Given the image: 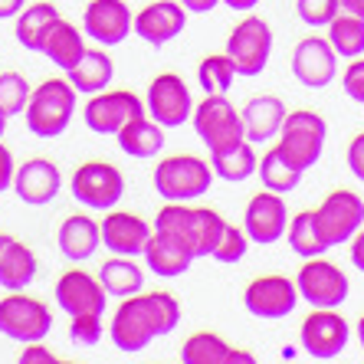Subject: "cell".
<instances>
[{
    "mask_svg": "<svg viewBox=\"0 0 364 364\" xmlns=\"http://www.w3.org/2000/svg\"><path fill=\"white\" fill-rule=\"evenodd\" d=\"M178 322H181V302L171 292H135V296L122 299V305L115 309L109 325V338L119 351L138 355L154 338L171 335L178 328Z\"/></svg>",
    "mask_w": 364,
    "mask_h": 364,
    "instance_id": "obj_1",
    "label": "cell"
},
{
    "mask_svg": "<svg viewBox=\"0 0 364 364\" xmlns=\"http://www.w3.org/2000/svg\"><path fill=\"white\" fill-rule=\"evenodd\" d=\"M223 217L210 207H187V203H171L158 210L154 217V230H161V233H171L174 240L197 256H210L217 240H220V230H223Z\"/></svg>",
    "mask_w": 364,
    "mask_h": 364,
    "instance_id": "obj_2",
    "label": "cell"
},
{
    "mask_svg": "<svg viewBox=\"0 0 364 364\" xmlns=\"http://www.w3.org/2000/svg\"><path fill=\"white\" fill-rule=\"evenodd\" d=\"M76 89L69 79H46L30 92L23 119L30 135L36 138H60L76 115Z\"/></svg>",
    "mask_w": 364,
    "mask_h": 364,
    "instance_id": "obj_3",
    "label": "cell"
},
{
    "mask_svg": "<svg viewBox=\"0 0 364 364\" xmlns=\"http://www.w3.org/2000/svg\"><path fill=\"white\" fill-rule=\"evenodd\" d=\"M276 138H279L276 151H279L292 168H299L305 174V171L315 168L318 158H322L325 138H328V125H325V119L312 109L286 112V122H282Z\"/></svg>",
    "mask_w": 364,
    "mask_h": 364,
    "instance_id": "obj_4",
    "label": "cell"
},
{
    "mask_svg": "<svg viewBox=\"0 0 364 364\" xmlns=\"http://www.w3.org/2000/svg\"><path fill=\"white\" fill-rule=\"evenodd\" d=\"M213 168L197 154H171L154 168V191L171 203L197 200L210 191Z\"/></svg>",
    "mask_w": 364,
    "mask_h": 364,
    "instance_id": "obj_5",
    "label": "cell"
},
{
    "mask_svg": "<svg viewBox=\"0 0 364 364\" xmlns=\"http://www.w3.org/2000/svg\"><path fill=\"white\" fill-rule=\"evenodd\" d=\"M191 122H194V132L207 151H227L233 144L246 141L243 135V119L240 112L233 109V102L227 99V92H207V99L200 105H194L191 112Z\"/></svg>",
    "mask_w": 364,
    "mask_h": 364,
    "instance_id": "obj_6",
    "label": "cell"
},
{
    "mask_svg": "<svg viewBox=\"0 0 364 364\" xmlns=\"http://www.w3.org/2000/svg\"><path fill=\"white\" fill-rule=\"evenodd\" d=\"M53 331V312L40 299H30L23 292H10L0 299V335L20 345L43 341Z\"/></svg>",
    "mask_w": 364,
    "mask_h": 364,
    "instance_id": "obj_7",
    "label": "cell"
},
{
    "mask_svg": "<svg viewBox=\"0 0 364 364\" xmlns=\"http://www.w3.org/2000/svg\"><path fill=\"white\" fill-rule=\"evenodd\" d=\"M227 56L237 76L253 79L266 69L272 56V30L263 17H243L227 40Z\"/></svg>",
    "mask_w": 364,
    "mask_h": 364,
    "instance_id": "obj_8",
    "label": "cell"
},
{
    "mask_svg": "<svg viewBox=\"0 0 364 364\" xmlns=\"http://www.w3.org/2000/svg\"><path fill=\"white\" fill-rule=\"evenodd\" d=\"M296 289L299 302H309L312 309H338V305H345L348 292H351V282L335 263H328L322 256H312L299 269Z\"/></svg>",
    "mask_w": 364,
    "mask_h": 364,
    "instance_id": "obj_9",
    "label": "cell"
},
{
    "mask_svg": "<svg viewBox=\"0 0 364 364\" xmlns=\"http://www.w3.org/2000/svg\"><path fill=\"white\" fill-rule=\"evenodd\" d=\"M73 197L89 210H112L125 197V178L109 161H85L73 171Z\"/></svg>",
    "mask_w": 364,
    "mask_h": 364,
    "instance_id": "obj_10",
    "label": "cell"
},
{
    "mask_svg": "<svg viewBox=\"0 0 364 364\" xmlns=\"http://www.w3.org/2000/svg\"><path fill=\"white\" fill-rule=\"evenodd\" d=\"M364 223V200L355 191H331L318 210H315V227L322 233L325 246H345Z\"/></svg>",
    "mask_w": 364,
    "mask_h": 364,
    "instance_id": "obj_11",
    "label": "cell"
},
{
    "mask_svg": "<svg viewBox=\"0 0 364 364\" xmlns=\"http://www.w3.org/2000/svg\"><path fill=\"white\" fill-rule=\"evenodd\" d=\"M144 112H148V119H154L161 128L187 125L191 112H194V99H191L187 82L178 76V73H161V76H154L151 85H148Z\"/></svg>",
    "mask_w": 364,
    "mask_h": 364,
    "instance_id": "obj_12",
    "label": "cell"
},
{
    "mask_svg": "<svg viewBox=\"0 0 364 364\" xmlns=\"http://www.w3.org/2000/svg\"><path fill=\"white\" fill-rule=\"evenodd\" d=\"M348 322L345 315H338L335 309H312V315L302 322V351L315 361H331L338 358L348 345Z\"/></svg>",
    "mask_w": 364,
    "mask_h": 364,
    "instance_id": "obj_13",
    "label": "cell"
},
{
    "mask_svg": "<svg viewBox=\"0 0 364 364\" xmlns=\"http://www.w3.org/2000/svg\"><path fill=\"white\" fill-rule=\"evenodd\" d=\"M135 115H144V102L128 89H115V92H95L89 105L82 109V119L89 132L95 135H119V128L132 122Z\"/></svg>",
    "mask_w": 364,
    "mask_h": 364,
    "instance_id": "obj_14",
    "label": "cell"
},
{
    "mask_svg": "<svg viewBox=\"0 0 364 364\" xmlns=\"http://www.w3.org/2000/svg\"><path fill=\"white\" fill-rule=\"evenodd\" d=\"M243 305L246 312L256 318H286L292 315V309L299 305V289L289 276H259L246 286L243 292Z\"/></svg>",
    "mask_w": 364,
    "mask_h": 364,
    "instance_id": "obj_15",
    "label": "cell"
},
{
    "mask_svg": "<svg viewBox=\"0 0 364 364\" xmlns=\"http://www.w3.org/2000/svg\"><path fill=\"white\" fill-rule=\"evenodd\" d=\"M289 227V207L276 191H263L253 200L246 203V217H243V230L250 243L256 246H272L286 237Z\"/></svg>",
    "mask_w": 364,
    "mask_h": 364,
    "instance_id": "obj_16",
    "label": "cell"
},
{
    "mask_svg": "<svg viewBox=\"0 0 364 364\" xmlns=\"http://www.w3.org/2000/svg\"><path fill=\"white\" fill-rule=\"evenodd\" d=\"M292 76L305 89H325L338 76V53L325 36H305L292 53Z\"/></svg>",
    "mask_w": 364,
    "mask_h": 364,
    "instance_id": "obj_17",
    "label": "cell"
},
{
    "mask_svg": "<svg viewBox=\"0 0 364 364\" xmlns=\"http://www.w3.org/2000/svg\"><path fill=\"white\" fill-rule=\"evenodd\" d=\"M105 289L95 276L82 269H69L56 279V305L73 318V315H105Z\"/></svg>",
    "mask_w": 364,
    "mask_h": 364,
    "instance_id": "obj_18",
    "label": "cell"
},
{
    "mask_svg": "<svg viewBox=\"0 0 364 364\" xmlns=\"http://www.w3.org/2000/svg\"><path fill=\"white\" fill-rule=\"evenodd\" d=\"M132 20L125 0H92L82 14V30L102 46H119L132 33Z\"/></svg>",
    "mask_w": 364,
    "mask_h": 364,
    "instance_id": "obj_19",
    "label": "cell"
},
{
    "mask_svg": "<svg viewBox=\"0 0 364 364\" xmlns=\"http://www.w3.org/2000/svg\"><path fill=\"white\" fill-rule=\"evenodd\" d=\"M60 187H63V174L50 158H30L26 164H20L14 171V191L30 207H46L53 197L60 194Z\"/></svg>",
    "mask_w": 364,
    "mask_h": 364,
    "instance_id": "obj_20",
    "label": "cell"
},
{
    "mask_svg": "<svg viewBox=\"0 0 364 364\" xmlns=\"http://www.w3.org/2000/svg\"><path fill=\"white\" fill-rule=\"evenodd\" d=\"M184 23H187V10L178 0H154L144 10H138V17L132 20L135 33L144 43H151V46H164L174 36H181Z\"/></svg>",
    "mask_w": 364,
    "mask_h": 364,
    "instance_id": "obj_21",
    "label": "cell"
},
{
    "mask_svg": "<svg viewBox=\"0 0 364 364\" xmlns=\"http://www.w3.org/2000/svg\"><path fill=\"white\" fill-rule=\"evenodd\" d=\"M102 246H109V253L115 256H141L144 243L151 237V227L138 217V213L125 210H109V217L99 223Z\"/></svg>",
    "mask_w": 364,
    "mask_h": 364,
    "instance_id": "obj_22",
    "label": "cell"
},
{
    "mask_svg": "<svg viewBox=\"0 0 364 364\" xmlns=\"http://www.w3.org/2000/svg\"><path fill=\"white\" fill-rule=\"evenodd\" d=\"M144 263L154 276H161V279H174V276H184L194 263V253L187 250L181 240H174L171 233H161V230H151V237L144 243L141 250Z\"/></svg>",
    "mask_w": 364,
    "mask_h": 364,
    "instance_id": "obj_23",
    "label": "cell"
},
{
    "mask_svg": "<svg viewBox=\"0 0 364 364\" xmlns=\"http://www.w3.org/2000/svg\"><path fill=\"white\" fill-rule=\"evenodd\" d=\"M286 102L279 99V95H256V99H250L243 105V112H240V119H243V135L246 141H272V138L279 135L282 122H286Z\"/></svg>",
    "mask_w": 364,
    "mask_h": 364,
    "instance_id": "obj_24",
    "label": "cell"
},
{
    "mask_svg": "<svg viewBox=\"0 0 364 364\" xmlns=\"http://www.w3.org/2000/svg\"><path fill=\"white\" fill-rule=\"evenodd\" d=\"M181 361L184 364H256V358L243 348H233L213 335V331H197L181 348Z\"/></svg>",
    "mask_w": 364,
    "mask_h": 364,
    "instance_id": "obj_25",
    "label": "cell"
},
{
    "mask_svg": "<svg viewBox=\"0 0 364 364\" xmlns=\"http://www.w3.org/2000/svg\"><path fill=\"white\" fill-rule=\"evenodd\" d=\"M36 269H40V263H36L30 246L20 243L17 237L0 240V286L7 292H23L36 279Z\"/></svg>",
    "mask_w": 364,
    "mask_h": 364,
    "instance_id": "obj_26",
    "label": "cell"
},
{
    "mask_svg": "<svg viewBox=\"0 0 364 364\" xmlns=\"http://www.w3.org/2000/svg\"><path fill=\"white\" fill-rule=\"evenodd\" d=\"M60 253L66 256L69 263H85L89 256H95V250L102 246V233H99V223L85 213H73L66 217L60 227Z\"/></svg>",
    "mask_w": 364,
    "mask_h": 364,
    "instance_id": "obj_27",
    "label": "cell"
},
{
    "mask_svg": "<svg viewBox=\"0 0 364 364\" xmlns=\"http://www.w3.org/2000/svg\"><path fill=\"white\" fill-rule=\"evenodd\" d=\"M115 138H119L122 151H125L128 158H138V161H148V158H154V154L164 148V128L154 119H148V112L135 115L132 122H125Z\"/></svg>",
    "mask_w": 364,
    "mask_h": 364,
    "instance_id": "obj_28",
    "label": "cell"
},
{
    "mask_svg": "<svg viewBox=\"0 0 364 364\" xmlns=\"http://www.w3.org/2000/svg\"><path fill=\"white\" fill-rule=\"evenodd\" d=\"M112 76H115V66H112L105 50H85L82 56H79L76 66L66 69L69 85H73L76 92H85V95L102 92V89L112 82Z\"/></svg>",
    "mask_w": 364,
    "mask_h": 364,
    "instance_id": "obj_29",
    "label": "cell"
},
{
    "mask_svg": "<svg viewBox=\"0 0 364 364\" xmlns=\"http://www.w3.org/2000/svg\"><path fill=\"white\" fill-rule=\"evenodd\" d=\"M43 56L53 63V66H60L63 73L66 69H73L79 63V56L85 53V43H82V33H79L76 26L69 23V20H56V23L50 26V33H46V40H43Z\"/></svg>",
    "mask_w": 364,
    "mask_h": 364,
    "instance_id": "obj_30",
    "label": "cell"
},
{
    "mask_svg": "<svg viewBox=\"0 0 364 364\" xmlns=\"http://www.w3.org/2000/svg\"><path fill=\"white\" fill-rule=\"evenodd\" d=\"M95 279L102 282L105 296L125 299V296L141 292L144 272H141V266L135 263V256H115V259H105V263H102V269H99Z\"/></svg>",
    "mask_w": 364,
    "mask_h": 364,
    "instance_id": "obj_31",
    "label": "cell"
},
{
    "mask_svg": "<svg viewBox=\"0 0 364 364\" xmlns=\"http://www.w3.org/2000/svg\"><path fill=\"white\" fill-rule=\"evenodd\" d=\"M60 20V10L53 4H30L17 14V43L30 53L43 50V40L50 33V26Z\"/></svg>",
    "mask_w": 364,
    "mask_h": 364,
    "instance_id": "obj_32",
    "label": "cell"
},
{
    "mask_svg": "<svg viewBox=\"0 0 364 364\" xmlns=\"http://www.w3.org/2000/svg\"><path fill=\"white\" fill-rule=\"evenodd\" d=\"M256 151H253V141H240L227 151H213L210 154V168L213 174L220 181H230V184H240V181L253 178L256 174Z\"/></svg>",
    "mask_w": 364,
    "mask_h": 364,
    "instance_id": "obj_33",
    "label": "cell"
},
{
    "mask_svg": "<svg viewBox=\"0 0 364 364\" xmlns=\"http://www.w3.org/2000/svg\"><path fill=\"white\" fill-rule=\"evenodd\" d=\"M325 40L331 43V50L345 56V60H355L364 53V17H355L348 10H338L335 20L328 23V36Z\"/></svg>",
    "mask_w": 364,
    "mask_h": 364,
    "instance_id": "obj_34",
    "label": "cell"
},
{
    "mask_svg": "<svg viewBox=\"0 0 364 364\" xmlns=\"http://www.w3.org/2000/svg\"><path fill=\"white\" fill-rule=\"evenodd\" d=\"M256 174H259V181H263L266 191H276V194H289V191H296L299 181H302V171L292 168V164H289L276 148L266 151L263 161H256Z\"/></svg>",
    "mask_w": 364,
    "mask_h": 364,
    "instance_id": "obj_35",
    "label": "cell"
},
{
    "mask_svg": "<svg viewBox=\"0 0 364 364\" xmlns=\"http://www.w3.org/2000/svg\"><path fill=\"white\" fill-rule=\"evenodd\" d=\"M286 237L292 253H299L302 259H312V256H322L328 246H325L322 233L315 227V210H302L292 217V223L286 227Z\"/></svg>",
    "mask_w": 364,
    "mask_h": 364,
    "instance_id": "obj_36",
    "label": "cell"
},
{
    "mask_svg": "<svg viewBox=\"0 0 364 364\" xmlns=\"http://www.w3.org/2000/svg\"><path fill=\"white\" fill-rule=\"evenodd\" d=\"M233 79H237V69H233L227 53H213L197 69V82H200L203 92H227Z\"/></svg>",
    "mask_w": 364,
    "mask_h": 364,
    "instance_id": "obj_37",
    "label": "cell"
},
{
    "mask_svg": "<svg viewBox=\"0 0 364 364\" xmlns=\"http://www.w3.org/2000/svg\"><path fill=\"white\" fill-rule=\"evenodd\" d=\"M30 99V82L20 73H0V112L4 115H20Z\"/></svg>",
    "mask_w": 364,
    "mask_h": 364,
    "instance_id": "obj_38",
    "label": "cell"
},
{
    "mask_svg": "<svg viewBox=\"0 0 364 364\" xmlns=\"http://www.w3.org/2000/svg\"><path fill=\"white\" fill-rule=\"evenodd\" d=\"M246 250H250V237H246V230L233 227V223H223L220 230V240H217V246H213V259L217 263H240L246 256Z\"/></svg>",
    "mask_w": 364,
    "mask_h": 364,
    "instance_id": "obj_39",
    "label": "cell"
},
{
    "mask_svg": "<svg viewBox=\"0 0 364 364\" xmlns=\"http://www.w3.org/2000/svg\"><path fill=\"white\" fill-rule=\"evenodd\" d=\"M105 335V325H102V315H73V325H69V338L73 345L92 348L102 341Z\"/></svg>",
    "mask_w": 364,
    "mask_h": 364,
    "instance_id": "obj_40",
    "label": "cell"
},
{
    "mask_svg": "<svg viewBox=\"0 0 364 364\" xmlns=\"http://www.w3.org/2000/svg\"><path fill=\"white\" fill-rule=\"evenodd\" d=\"M296 10L302 23L309 26H328L335 20V14L341 10L338 0H296Z\"/></svg>",
    "mask_w": 364,
    "mask_h": 364,
    "instance_id": "obj_41",
    "label": "cell"
},
{
    "mask_svg": "<svg viewBox=\"0 0 364 364\" xmlns=\"http://www.w3.org/2000/svg\"><path fill=\"white\" fill-rule=\"evenodd\" d=\"M345 92L348 99H355L364 105V60L361 56H355V63H348L345 69Z\"/></svg>",
    "mask_w": 364,
    "mask_h": 364,
    "instance_id": "obj_42",
    "label": "cell"
},
{
    "mask_svg": "<svg viewBox=\"0 0 364 364\" xmlns=\"http://www.w3.org/2000/svg\"><path fill=\"white\" fill-rule=\"evenodd\" d=\"M348 168L355 174L358 181H364V132H358L348 144Z\"/></svg>",
    "mask_w": 364,
    "mask_h": 364,
    "instance_id": "obj_43",
    "label": "cell"
},
{
    "mask_svg": "<svg viewBox=\"0 0 364 364\" xmlns=\"http://www.w3.org/2000/svg\"><path fill=\"white\" fill-rule=\"evenodd\" d=\"M14 171H17V164H14V151L0 141V194H4L7 187H14Z\"/></svg>",
    "mask_w": 364,
    "mask_h": 364,
    "instance_id": "obj_44",
    "label": "cell"
},
{
    "mask_svg": "<svg viewBox=\"0 0 364 364\" xmlns=\"http://www.w3.org/2000/svg\"><path fill=\"white\" fill-rule=\"evenodd\" d=\"M20 364H56V355H50L40 341H30V345H26V351L20 355Z\"/></svg>",
    "mask_w": 364,
    "mask_h": 364,
    "instance_id": "obj_45",
    "label": "cell"
},
{
    "mask_svg": "<svg viewBox=\"0 0 364 364\" xmlns=\"http://www.w3.org/2000/svg\"><path fill=\"white\" fill-rule=\"evenodd\" d=\"M348 243H351V263H355V269L364 272V223L358 227V233Z\"/></svg>",
    "mask_w": 364,
    "mask_h": 364,
    "instance_id": "obj_46",
    "label": "cell"
},
{
    "mask_svg": "<svg viewBox=\"0 0 364 364\" xmlns=\"http://www.w3.org/2000/svg\"><path fill=\"white\" fill-rule=\"evenodd\" d=\"M178 4L187 10V14H210L220 0H178Z\"/></svg>",
    "mask_w": 364,
    "mask_h": 364,
    "instance_id": "obj_47",
    "label": "cell"
},
{
    "mask_svg": "<svg viewBox=\"0 0 364 364\" xmlns=\"http://www.w3.org/2000/svg\"><path fill=\"white\" fill-rule=\"evenodd\" d=\"M23 7H26V0H0V20L17 17Z\"/></svg>",
    "mask_w": 364,
    "mask_h": 364,
    "instance_id": "obj_48",
    "label": "cell"
},
{
    "mask_svg": "<svg viewBox=\"0 0 364 364\" xmlns=\"http://www.w3.org/2000/svg\"><path fill=\"white\" fill-rule=\"evenodd\" d=\"M341 10H348V14H355V17H364V0H338Z\"/></svg>",
    "mask_w": 364,
    "mask_h": 364,
    "instance_id": "obj_49",
    "label": "cell"
},
{
    "mask_svg": "<svg viewBox=\"0 0 364 364\" xmlns=\"http://www.w3.org/2000/svg\"><path fill=\"white\" fill-rule=\"evenodd\" d=\"M220 4H227L230 10H253L256 4H263V0H220Z\"/></svg>",
    "mask_w": 364,
    "mask_h": 364,
    "instance_id": "obj_50",
    "label": "cell"
},
{
    "mask_svg": "<svg viewBox=\"0 0 364 364\" xmlns=\"http://www.w3.org/2000/svg\"><path fill=\"white\" fill-rule=\"evenodd\" d=\"M358 341H361V348H364V315H361V322H358Z\"/></svg>",
    "mask_w": 364,
    "mask_h": 364,
    "instance_id": "obj_51",
    "label": "cell"
},
{
    "mask_svg": "<svg viewBox=\"0 0 364 364\" xmlns=\"http://www.w3.org/2000/svg\"><path fill=\"white\" fill-rule=\"evenodd\" d=\"M4 128H7V115L0 112V138H4Z\"/></svg>",
    "mask_w": 364,
    "mask_h": 364,
    "instance_id": "obj_52",
    "label": "cell"
},
{
    "mask_svg": "<svg viewBox=\"0 0 364 364\" xmlns=\"http://www.w3.org/2000/svg\"><path fill=\"white\" fill-rule=\"evenodd\" d=\"M0 240H4V233H0Z\"/></svg>",
    "mask_w": 364,
    "mask_h": 364,
    "instance_id": "obj_53",
    "label": "cell"
}]
</instances>
